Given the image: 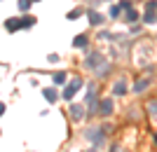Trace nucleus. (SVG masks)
Returning a JSON list of instances; mask_svg holds the SVG:
<instances>
[{"mask_svg": "<svg viewBox=\"0 0 157 152\" xmlns=\"http://www.w3.org/2000/svg\"><path fill=\"white\" fill-rule=\"evenodd\" d=\"M80 87H82V80L80 77H75V80H71V82H68V84L63 87V94H61V96H63L66 101H71L73 96H75V91H78Z\"/></svg>", "mask_w": 157, "mask_h": 152, "instance_id": "1", "label": "nucleus"}, {"mask_svg": "<svg viewBox=\"0 0 157 152\" xmlns=\"http://www.w3.org/2000/svg\"><path fill=\"white\" fill-rule=\"evenodd\" d=\"M101 63H103V54H98V52H92L85 59V68H89V70H96Z\"/></svg>", "mask_w": 157, "mask_h": 152, "instance_id": "2", "label": "nucleus"}, {"mask_svg": "<svg viewBox=\"0 0 157 152\" xmlns=\"http://www.w3.org/2000/svg\"><path fill=\"white\" fill-rule=\"evenodd\" d=\"M98 115H113V101L110 98H103V101H98Z\"/></svg>", "mask_w": 157, "mask_h": 152, "instance_id": "3", "label": "nucleus"}, {"mask_svg": "<svg viewBox=\"0 0 157 152\" xmlns=\"http://www.w3.org/2000/svg\"><path fill=\"white\" fill-rule=\"evenodd\" d=\"M101 129H87L85 131V136L89 140H94V143H103V133H98Z\"/></svg>", "mask_w": 157, "mask_h": 152, "instance_id": "4", "label": "nucleus"}, {"mask_svg": "<svg viewBox=\"0 0 157 152\" xmlns=\"http://www.w3.org/2000/svg\"><path fill=\"white\" fill-rule=\"evenodd\" d=\"M113 94H115V96H124V94H127V84H124V80L115 82V87H113Z\"/></svg>", "mask_w": 157, "mask_h": 152, "instance_id": "5", "label": "nucleus"}, {"mask_svg": "<svg viewBox=\"0 0 157 152\" xmlns=\"http://www.w3.org/2000/svg\"><path fill=\"white\" fill-rule=\"evenodd\" d=\"M87 17H89V24H92V26H101V24H103V17L98 12H87Z\"/></svg>", "mask_w": 157, "mask_h": 152, "instance_id": "6", "label": "nucleus"}, {"mask_svg": "<svg viewBox=\"0 0 157 152\" xmlns=\"http://www.w3.org/2000/svg\"><path fill=\"white\" fill-rule=\"evenodd\" d=\"M5 28H7V31H19V28H21V19H7Z\"/></svg>", "mask_w": 157, "mask_h": 152, "instance_id": "7", "label": "nucleus"}, {"mask_svg": "<svg viewBox=\"0 0 157 152\" xmlns=\"http://www.w3.org/2000/svg\"><path fill=\"white\" fill-rule=\"evenodd\" d=\"M42 94H45V98L49 101V103H54V101L59 98V91H56V89H52V87H49V89H45Z\"/></svg>", "mask_w": 157, "mask_h": 152, "instance_id": "8", "label": "nucleus"}, {"mask_svg": "<svg viewBox=\"0 0 157 152\" xmlns=\"http://www.w3.org/2000/svg\"><path fill=\"white\" fill-rule=\"evenodd\" d=\"M82 110H85L82 106H71V117L73 119H82V115H85Z\"/></svg>", "mask_w": 157, "mask_h": 152, "instance_id": "9", "label": "nucleus"}, {"mask_svg": "<svg viewBox=\"0 0 157 152\" xmlns=\"http://www.w3.org/2000/svg\"><path fill=\"white\" fill-rule=\"evenodd\" d=\"M148 84H150V82H148V80H138L136 84H134V91H136V94L145 91V89H148Z\"/></svg>", "mask_w": 157, "mask_h": 152, "instance_id": "10", "label": "nucleus"}, {"mask_svg": "<svg viewBox=\"0 0 157 152\" xmlns=\"http://www.w3.org/2000/svg\"><path fill=\"white\" fill-rule=\"evenodd\" d=\"M136 19H138V12H136V9H127V14H124V21H127V24H134Z\"/></svg>", "mask_w": 157, "mask_h": 152, "instance_id": "11", "label": "nucleus"}, {"mask_svg": "<svg viewBox=\"0 0 157 152\" xmlns=\"http://www.w3.org/2000/svg\"><path fill=\"white\" fill-rule=\"evenodd\" d=\"M73 47H78V49H82V47H87V35H78V38L73 40Z\"/></svg>", "mask_w": 157, "mask_h": 152, "instance_id": "12", "label": "nucleus"}, {"mask_svg": "<svg viewBox=\"0 0 157 152\" xmlns=\"http://www.w3.org/2000/svg\"><path fill=\"white\" fill-rule=\"evenodd\" d=\"M31 26H35V17H31V14H28V17H24V19H21V28H31Z\"/></svg>", "mask_w": 157, "mask_h": 152, "instance_id": "13", "label": "nucleus"}, {"mask_svg": "<svg viewBox=\"0 0 157 152\" xmlns=\"http://www.w3.org/2000/svg\"><path fill=\"white\" fill-rule=\"evenodd\" d=\"M143 21H145V24H155V21H157V14L155 12H145Z\"/></svg>", "mask_w": 157, "mask_h": 152, "instance_id": "14", "label": "nucleus"}, {"mask_svg": "<svg viewBox=\"0 0 157 152\" xmlns=\"http://www.w3.org/2000/svg\"><path fill=\"white\" fill-rule=\"evenodd\" d=\"M54 84H66V73H54Z\"/></svg>", "mask_w": 157, "mask_h": 152, "instance_id": "15", "label": "nucleus"}, {"mask_svg": "<svg viewBox=\"0 0 157 152\" xmlns=\"http://www.w3.org/2000/svg\"><path fill=\"white\" fill-rule=\"evenodd\" d=\"M31 2H33V0H19V9H21V12H26L28 7H31Z\"/></svg>", "mask_w": 157, "mask_h": 152, "instance_id": "16", "label": "nucleus"}, {"mask_svg": "<svg viewBox=\"0 0 157 152\" xmlns=\"http://www.w3.org/2000/svg\"><path fill=\"white\" fill-rule=\"evenodd\" d=\"M145 12H157V0H150V2L145 5Z\"/></svg>", "mask_w": 157, "mask_h": 152, "instance_id": "17", "label": "nucleus"}, {"mask_svg": "<svg viewBox=\"0 0 157 152\" xmlns=\"http://www.w3.org/2000/svg\"><path fill=\"white\" fill-rule=\"evenodd\" d=\"M80 14H82V9H71V12H68V19H71V21H75V19L80 17Z\"/></svg>", "mask_w": 157, "mask_h": 152, "instance_id": "18", "label": "nucleus"}, {"mask_svg": "<svg viewBox=\"0 0 157 152\" xmlns=\"http://www.w3.org/2000/svg\"><path fill=\"white\" fill-rule=\"evenodd\" d=\"M120 9H131V2L129 0H122V2H120Z\"/></svg>", "mask_w": 157, "mask_h": 152, "instance_id": "19", "label": "nucleus"}, {"mask_svg": "<svg viewBox=\"0 0 157 152\" xmlns=\"http://www.w3.org/2000/svg\"><path fill=\"white\" fill-rule=\"evenodd\" d=\"M110 17H120V7H110Z\"/></svg>", "mask_w": 157, "mask_h": 152, "instance_id": "20", "label": "nucleus"}, {"mask_svg": "<svg viewBox=\"0 0 157 152\" xmlns=\"http://www.w3.org/2000/svg\"><path fill=\"white\" fill-rule=\"evenodd\" d=\"M2 113H5V106H2V103H0V117H2Z\"/></svg>", "mask_w": 157, "mask_h": 152, "instance_id": "21", "label": "nucleus"}, {"mask_svg": "<svg viewBox=\"0 0 157 152\" xmlns=\"http://www.w3.org/2000/svg\"><path fill=\"white\" fill-rule=\"evenodd\" d=\"M33 2H38V0H33Z\"/></svg>", "mask_w": 157, "mask_h": 152, "instance_id": "22", "label": "nucleus"}, {"mask_svg": "<svg viewBox=\"0 0 157 152\" xmlns=\"http://www.w3.org/2000/svg\"><path fill=\"white\" fill-rule=\"evenodd\" d=\"M87 152H92V150H87Z\"/></svg>", "mask_w": 157, "mask_h": 152, "instance_id": "23", "label": "nucleus"}]
</instances>
